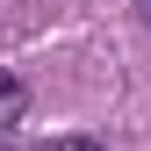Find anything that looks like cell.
<instances>
[{"instance_id": "obj_1", "label": "cell", "mask_w": 151, "mask_h": 151, "mask_svg": "<svg viewBox=\"0 0 151 151\" xmlns=\"http://www.w3.org/2000/svg\"><path fill=\"white\" fill-rule=\"evenodd\" d=\"M22 115H29V86L14 79V72H0V137H7Z\"/></svg>"}, {"instance_id": "obj_2", "label": "cell", "mask_w": 151, "mask_h": 151, "mask_svg": "<svg viewBox=\"0 0 151 151\" xmlns=\"http://www.w3.org/2000/svg\"><path fill=\"white\" fill-rule=\"evenodd\" d=\"M36 151H108V144H93V137H50V144H36Z\"/></svg>"}, {"instance_id": "obj_3", "label": "cell", "mask_w": 151, "mask_h": 151, "mask_svg": "<svg viewBox=\"0 0 151 151\" xmlns=\"http://www.w3.org/2000/svg\"><path fill=\"white\" fill-rule=\"evenodd\" d=\"M137 14H144V22H151V0H137Z\"/></svg>"}]
</instances>
